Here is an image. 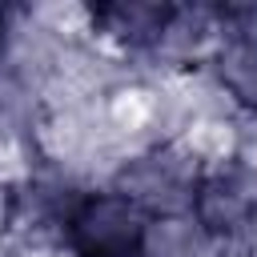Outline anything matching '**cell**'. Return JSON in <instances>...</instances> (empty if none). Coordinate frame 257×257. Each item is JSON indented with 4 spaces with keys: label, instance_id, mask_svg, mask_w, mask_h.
<instances>
[{
    "label": "cell",
    "instance_id": "obj_7",
    "mask_svg": "<svg viewBox=\"0 0 257 257\" xmlns=\"http://www.w3.org/2000/svg\"><path fill=\"white\" fill-rule=\"evenodd\" d=\"M16 233V185L0 177V241Z\"/></svg>",
    "mask_w": 257,
    "mask_h": 257
},
{
    "label": "cell",
    "instance_id": "obj_8",
    "mask_svg": "<svg viewBox=\"0 0 257 257\" xmlns=\"http://www.w3.org/2000/svg\"><path fill=\"white\" fill-rule=\"evenodd\" d=\"M20 8H8V4H0V40H12V32H16V24H20Z\"/></svg>",
    "mask_w": 257,
    "mask_h": 257
},
{
    "label": "cell",
    "instance_id": "obj_3",
    "mask_svg": "<svg viewBox=\"0 0 257 257\" xmlns=\"http://www.w3.org/2000/svg\"><path fill=\"white\" fill-rule=\"evenodd\" d=\"M145 229L149 217L133 201H124L108 185H88L56 245H64L72 257H141Z\"/></svg>",
    "mask_w": 257,
    "mask_h": 257
},
{
    "label": "cell",
    "instance_id": "obj_6",
    "mask_svg": "<svg viewBox=\"0 0 257 257\" xmlns=\"http://www.w3.org/2000/svg\"><path fill=\"white\" fill-rule=\"evenodd\" d=\"M141 257H233L221 241H213L193 213L177 217H153L141 241Z\"/></svg>",
    "mask_w": 257,
    "mask_h": 257
},
{
    "label": "cell",
    "instance_id": "obj_1",
    "mask_svg": "<svg viewBox=\"0 0 257 257\" xmlns=\"http://www.w3.org/2000/svg\"><path fill=\"white\" fill-rule=\"evenodd\" d=\"M201 169H205L201 157L181 137H161L116 157L104 185L124 201H133L153 221V217H177L193 209Z\"/></svg>",
    "mask_w": 257,
    "mask_h": 257
},
{
    "label": "cell",
    "instance_id": "obj_2",
    "mask_svg": "<svg viewBox=\"0 0 257 257\" xmlns=\"http://www.w3.org/2000/svg\"><path fill=\"white\" fill-rule=\"evenodd\" d=\"M189 213L229 253H249L257 241V165L241 157L205 165Z\"/></svg>",
    "mask_w": 257,
    "mask_h": 257
},
{
    "label": "cell",
    "instance_id": "obj_9",
    "mask_svg": "<svg viewBox=\"0 0 257 257\" xmlns=\"http://www.w3.org/2000/svg\"><path fill=\"white\" fill-rule=\"evenodd\" d=\"M4 60H8V40H0V72H4Z\"/></svg>",
    "mask_w": 257,
    "mask_h": 257
},
{
    "label": "cell",
    "instance_id": "obj_5",
    "mask_svg": "<svg viewBox=\"0 0 257 257\" xmlns=\"http://www.w3.org/2000/svg\"><path fill=\"white\" fill-rule=\"evenodd\" d=\"M173 20V4L165 0H116L92 8L88 40L116 60H149L157 56L165 28Z\"/></svg>",
    "mask_w": 257,
    "mask_h": 257
},
{
    "label": "cell",
    "instance_id": "obj_4",
    "mask_svg": "<svg viewBox=\"0 0 257 257\" xmlns=\"http://www.w3.org/2000/svg\"><path fill=\"white\" fill-rule=\"evenodd\" d=\"M225 36L205 60V76L221 100H229L241 116L257 120V8H221Z\"/></svg>",
    "mask_w": 257,
    "mask_h": 257
}]
</instances>
